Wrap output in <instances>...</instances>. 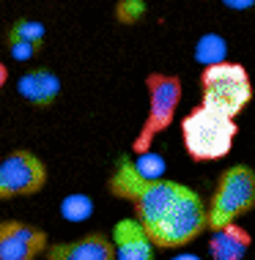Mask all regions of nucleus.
Listing matches in <instances>:
<instances>
[{
  "label": "nucleus",
  "mask_w": 255,
  "mask_h": 260,
  "mask_svg": "<svg viewBox=\"0 0 255 260\" xmlns=\"http://www.w3.org/2000/svg\"><path fill=\"white\" fill-rule=\"evenodd\" d=\"M170 260H201L197 255H187V252H184V255H176V257H170Z\"/></svg>",
  "instance_id": "nucleus-22"
},
{
  "label": "nucleus",
  "mask_w": 255,
  "mask_h": 260,
  "mask_svg": "<svg viewBox=\"0 0 255 260\" xmlns=\"http://www.w3.org/2000/svg\"><path fill=\"white\" fill-rule=\"evenodd\" d=\"M162 178H165V175H162ZM151 181L154 178H146V175L134 167V159L121 156L116 161V170H112L110 181H107V189H110V194H116V198L132 203L148 184H151Z\"/></svg>",
  "instance_id": "nucleus-13"
},
{
  "label": "nucleus",
  "mask_w": 255,
  "mask_h": 260,
  "mask_svg": "<svg viewBox=\"0 0 255 260\" xmlns=\"http://www.w3.org/2000/svg\"><path fill=\"white\" fill-rule=\"evenodd\" d=\"M116 260H157L154 241L137 219H118L112 228Z\"/></svg>",
  "instance_id": "nucleus-10"
},
{
  "label": "nucleus",
  "mask_w": 255,
  "mask_h": 260,
  "mask_svg": "<svg viewBox=\"0 0 255 260\" xmlns=\"http://www.w3.org/2000/svg\"><path fill=\"white\" fill-rule=\"evenodd\" d=\"M9 36L14 39H25V41H33V44H41L44 47V36H47V27L39 22V19H17L11 25Z\"/></svg>",
  "instance_id": "nucleus-16"
},
{
  "label": "nucleus",
  "mask_w": 255,
  "mask_h": 260,
  "mask_svg": "<svg viewBox=\"0 0 255 260\" xmlns=\"http://www.w3.org/2000/svg\"><path fill=\"white\" fill-rule=\"evenodd\" d=\"M41 255L47 260H116V247L104 233H88L74 241L47 244Z\"/></svg>",
  "instance_id": "nucleus-9"
},
{
  "label": "nucleus",
  "mask_w": 255,
  "mask_h": 260,
  "mask_svg": "<svg viewBox=\"0 0 255 260\" xmlns=\"http://www.w3.org/2000/svg\"><path fill=\"white\" fill-rule=\"evenodd\" d=\"M146 90H148V115L143 126H140L137 137L132 143V151L134 153H143V151H151V143L154 137L162 135L176 118V110L181 104V80L176 74H162V72H154L146 77Z\"/></svg>",
  "instance_id": "nucleus-4"
},
{
  "label": "nucleus",
  "mask_w": 255,
  "mask_h": 260,
  "mask_svg": "<svg viewBox=\"0 0 255 260\" xmlns=\"http://www.w3.org/2000/svg\"><path fill=\"white\" fill-rule=\"evenodd\" d=\"M181 189H184V184H179V181L154 178L151 184L132 200L134 203V219L143 224V228H151V224L170 208V203L181 194Z\"/></svg>",
  "instance_id": "nucleus-8"
},
{
  "label": "nucleus",
  "mask_w": 255,
  "mask_h": 260,
  "mask_svg": "<svg viewBox=\"0 0 255 260\" xmlns=\"http://www.w3.org/2000/svg\"><path fill=\"white\" fill-rule=\"evenodd\" d=\"M252 238L244 228H239L236 222L222 224V228L211 230V241H209V252L211 260H244L250 252Z\"/></svg>",
  "instance_id": "nucleus-12"
},
{
  "label": "nucleus",
  "mask_w": 255,
  "mask_h": 260,
  "mask_svg": "<svg viewBox=\"0 0 255 260\" xmlns=\"http://www.w3.org/2000/svg\"><path fill=\"white\" fill-rule=\"evenodd\" d=\"M6 82H9V69H6V63L0 60V90H3Z\"/></svg>",
  "instance_id": "nucleus-21"
},
{
  "label": "nucleus",
  "mask_w": 255,
  "mask_h": 260,
  "mask_svg": "<svg viewBox=\"0 0 255 260\" xmlns=\"http://www.w3.org/2000/svg\"><path fill=\"white\" fill-rule=\"evenodd\" d=\"M94 214V200L88 194H69L61 200V216L66 222H85Z\"/></svg>",
  "instance_id": "nucleus-15"
},
{
  "label": "nucleus",
  "mask_w": 255,
  "mask_h": 260,
  "mask_svg": "<svg viewBox=\"0 0 255 260\" xmlns=\"http://www.w3.org/2000/svg\"><path fill=\"white\" fill-rule=\"evenodd\" d=\"M47 244V233L41 228L17 219L0 222V260H36Z\"/></svg>",
  "instance_id": "nucleus-7"
},
{
  "label": "nucleus",
  "mask_w": 255,
  "mask_h": 260,
  "mask_svg": "<svg viewBox=\"0 0 255 260\" xmlns=\"http://www.w3.org/2000/svg\"><path fill=\"white\" fill-rule=\"evenodd\" d=\"M17 90L33 107H52L61 96V77L49 69H31L17 80Z\"/></svg>",
  "instance_id": "nucleus-11"
},
{
  "label": "nucleus",
  "mask_w": 255,
  "mask_h": 260,
  "mask_svg": "<svg viewBox=\"0 0 255 260\" xmlns=\"http://www.w3.org/2000/svg\"><path fill=\"white\" fill-rule=\"evenodd\" d=\"M134 167H137L146 178H162V175H165V159H162L159 153H151V151L137 153Z\"/></svg>",
  "instance_id": "nucleus-18"
},
{
  "label": "nucleus",
  "mask_w": 255,
  "mask_h": 260,
  "mask_svg": "<svg viewBox=\"0 0 255 260\" xmlns=\"http://www.w3.org/2000/svg\"><path fill=\"white\" fill-rule=\"evenodd\" d=\"M236 135H239L236 118L225 115V112L209 107L203 102L181 118L184 151L195 161H214L228 156Z\"/></svg>",
  "instance_id": "nucleus-1"
},
{
  "label": "nucleus",
  "mask_w": 255,
  "mask_h": 260,
  "mask_svg": "<svg viewBox=\"0 0 255 260\" xmlns=\"http://www.w3.org/2000/svg\"><path fill=\"white\" fill-rule=\"evenodd\" d=\"M228 9H233V11H247V9H252L255 6V0H222Z\"/></svg>",
  "instance_id": "nucleus-20"
},
{
  "label": "nucleus",
  "mask_w": 255,
  "mask_h": 260,
  "mask_svg": "<svg viewBox=\"0 0 255 260\" xmlns=\"http://www.w3.org/2000/svg\"><path fill=\"white\" fill-rule=\"evenodd\" d=\"M255 208V170L247 165H233L217 178L214 198L209 206V228L217 230L222 224L236 222L239 216Z\"/></svg>",
  "instance_id": "nucleus-5"
},
{
  "label": "nucleus",
  "mask_w": 255,
  "mask_h": 260,
  "mask_svg": "<svg viewBox=\"0 0 255 260\" xmlns=\"http://www.w3.org/2000/svg\"><path fill=\"white\" fill-rule=\"evenodd\" d=\"M6 47H9V55L14 60H31L41 52V44H33V41H25V39H14V36H6Z\"/></svg>",
  "instance_id": "nucleus-19"
},
{
  "label": "nucleus",
  "mask_w": 255,
  "mask_h": 260,
  "mask_svg": "<svg viewBox=\"0 0 255 260\" xmlns=\"http://www.w3.org/2000/svg\"><path fill=\"white\" fill-rule=\"evenodd\" d=\"M195 60L203 66H214V63L228 60V41L219 33H206V36L197 39L195 44Z\"/></svg>",
  "instance_id": "nucleus-14"
},
{
  "label": "nucleus",
  "mask_w": 255,
  "mask_h": 260,
  "mask_svg": "<svg viewBox=\"0 0 255 260\" xmlns=\"http://www.w3.org/2000/svg\"><path fill=\"white\" fill-rule=\"evenodd\" d=\"M203 104L214 107L225 115L236 118L252 102V80L242 63L222 60L214 66H203L201 74Z\"/></svg>",
  "instance_id": "nucleus-3"
},
{
  "label": "nucleus",
  "mask_w": 255,
  "mask_h": 260,
  "mask_svg": "<svg viewBox=\"0 0 255 260\" xmlns=\"http://www.w3.org/2000/svg\"><path fill=\"white\" fill-rule=\"evenodd\" d=\"M47 184V167L33 151L17 148L0 159V200L31 198Z\"/></svg>",
  "instance_id": "nucleus-6"
},
{
  "label": "nucleus",
  "mask_w": 255,
  "mask_h": 260,
  "mask_svg": "<svg viewBox=\"0 0 255 260\" xmlns=\"http://www.w3.org/2000/svg\"><path fill=\"white\" fill-rule=\"evenodd\" d=\"M146 17V0H118L116 3V19L121 25H134Z\"/></svg>",
  "instance_id": "nucleus-17"
},
{
  "label": "nucleus",
  "mask_w": 255,
  "mask_h": 260,
  "mask_svg": "<svg viewBox=\"0 0 255 260\" xmlns=\"http://www.w3.org/2000/svg\"><path fill=\"white\" fill-rule=\"evenodd\" d=\"M209 230V206L195 189L184 186L181 194L170 203V208L159 216L146 233L151 236L154 247L159 249H179L195 241L197 236Z\"/></svg>",
  "instance_id": "nucleus-2"
}]
</instances>
